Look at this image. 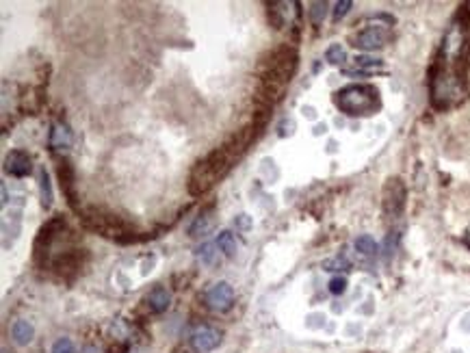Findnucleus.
Returning <instances> with one entry per match:
<instances>
[{"label": "nucleus", "instance_id": "f257e3e1", "mask_svg": "<svg viewBox=\"0 0 470 353\" xmlns=\"http://www.w3.org/2000/svg\"><path fill=\"white\" fill-rule=\"evenodd\" d=\"M263 128L265 126L253 122L251 126L239 130L228 143L212 150L206 159H202L195 165L189 173V193L193 198H202V195H206L221 178H226L228 171L234 167V163H239L243 159V154L249 150V146L260 136Z\"/></svg>", "mask_w": 470, "mask_h": 353}, {"label": "nucleus", "instance_id": "f03ea898", "mask_svg": "<svg viewBox=\"0 0 470 353\" xmlns=\"http://www.w3.org/2000/svg\"><path fill=\"white\" fill-rule=\"evenodd\" d=\"M297 61H299L297 50L290 44H284L280 48H276L263 58V63L258 68L260 85H258V91H256L258 107L273 109L282 100L290 78L297 72Z\"/></svg>", "mask_w": 470, "mask_h": 353}, {"label": "nucleus", "instance_id": "7ed1b4c3", "mask_svg": "<svg viewBox=\"0 0 470 353\" xmlns=\"http://www.w3.org/2000/svg\"><path fill=\"white\" fill-rule=\"evenodd\" d=\"M78 217H81L83 226L91 232L102 234V237L115 239L120 243H132L136 241L132 234V223H128L124 217H117L115 212L107 210V208H97V206H87L78 210Z\"/></svg>", "mask_w": 470, "mask_h": 353}, {"label": "nucleus", "instance_id": "20e7f679", "mask_svg": "<svg viewBox=\"0 0 470 353\" xmlns=\"http://www.w3.org/2000/svg\"><path fill=\"white\" fill-rule=\"evenodd\" d=\"M429 91H432V104L436 109H448L464 97V81L455 72H446V61L442 54L436 58L432 72H429Z\"/></svg>", "mask_w": 470, "mask_h": 353}, {"label": "nucleus", "instance_id": "39448f33", "mask_svg": "<svg viewBox=\"0 0 470 353\" xmlns=\"http://www.w3.org/2000/svg\"><path fill=\"white\" fill-rule=\"evenodd\" d=\"M336 107L349 117H366L379 111V91L373 85H349L334 95Z\"/></svg>", "mask_w": 470, "mask_h": 353}, {"label": "nucleus", "instance_id": "423d86ee", "mask_svg": "<svg viewBox=\"0 0 470 353\" xmlns=\"http://www.w3.org/2000/svg\"><path fill=\"white\" fill-rule=\"evenodd\" d=\"M407 189L401 178H388L382 189V208L388 219H399L405 210Z\"/></svg>", "mask_w": 470, "mask_h": 353}, {"label": "nucleus", "instance_id": "0eeeda50", "mask_svg": "<svg viewBox=\"0 0 470 353\" xmlns=\"http://www.w3.org/2000/svg\"><path fill=\"white\" fill-rule=\"evenodd\" d=\"M83 262H85L83 249H65L61 253H56V256H52L48 267L52 271H56L61 278H74V276H78V271L83 269Z\"/></svg>", "mask_w": 470, "mask_h": 353}, {"label": "nucleus", "instance_id": "6e6552de", "mask_svg": "<svg viewBox=\"0 0 470 353\" xmlns=\"http://www.w3.org/2000/svg\"><path fill=\"white\" fill-rule=\"evenodd\" d=\"M390 39V33H388V26H368V29H362L358 31L354 37H351V42H354L356 48L360 50H379L386 46V42Z\"/></svg>", "mask_w": 470, "mask_h": 353}, {"label": "nucleus", "instance_id": "1a4fd4ad", "mask_svg": "<svg viewBox=\"0 0 470 353\" xmlns=\"http://www.w3.org/2000/svg\"><path fill=\"white\" fill-rule=\"evenodd\" d=\"M206 306L214 312H228L234 306V288L228 282H214L206 290Z\"/></svg>", "mask_w": 470, "mask_h": 353}, {"label": "nucleus", "instance_id": "9d476101", "mask_svg": "<svg viewBox=\"0 0 470 353\" xmlns=\"http://www.w3.org/2000/svg\"><path fill=\"white\" fill-rule=\"evenodd\" d=\"M189 343L195 353H208L221 343V331L212 325H198L191 331Z\"/></svg>", "mask_w": 470, "mask_h": 353}, {"label": "nucleus", "instance_id": "9b49d317", "mask_svg": "<svg viewBox=\"0 0 470 353\" xmlns=\"http://www.w3.org/2000/svg\"><path fill=\"white\" fill-rule=\"evenodd\" d=\"M56 173H58V185H61V191L65 195L68 204L78 212L81 208H78L76 200H78V193H76V171H74V165L70 159H61L56 165Z\"/></svg>", "mask_w": 470, "mask_h": 353}, {"label": "nucleus", "instance_id": "f8f14e48", "mask_svg": "<svg viewBox=\"0 0 470 353\" xmlns=\"http://www.w3.org/2000/svg\"><path fill=\"white\" fill-rule=\"evenodd\" d=\"M269 7V24L280 31L284 26H290L292 19L299 15V5L297 3H267Z\"/></svg>", "mask_w": 470, "mask_h": 353}, {"label": "nucleus", "instance_id": "ddd939ff", "mask_svg": "<svg viewBox=\"0 0 470 353\" xmlns=\"http://www.w3.org/2000/svg\"><path fill=\"white\" fill-rule=\"evenodd\" d=\"M5 171L11 178H26L33 171V161L24 150H11L5 159Z\"/></svg>", "mask_w": 470, "mask_h": 353}, {"label": "nucleus", "instance_id": "4468645a", "mask_svg": "<svg viewBox=\"0 0 470 353\" xmlns=\"http://www.w3.org/2000/svg\"><path fill=\"white\" fill-rule=\"evenodd\" d=\"M214 223H217V217H214V210L208 208V210H202L198 217H195V221L191 223L189 228V237L191 239H200V237H206V234L212 232Z\"/></svg>", "mask_w": 470, "mask_h": 353}, {"label": "nucleus", "instance_id": "2eb2a0df", "mask_svg": "<svg viewBox=\"0 0 470 353\" xmlns=\"http://www.w3.org/2000/svg\"><path fill=\"white\" fill-rule=\"evenodd\" d=\"M169 304H171V292L165 286H156L146 297V306L152 315H163V312L169 308Z\"/></svg>", "mask_w": 470, "mask_h": 353}, {"label": "nucleus", "instance_id": "dca6fc26", "mask_svg": "<svg viewBox=\"0 0 470 353\" xmlns=\"http://www.w3.org/2000/svg\"><path fill=\"white\" fill-rule=\"evenodd\" d=\"M11 338H13L15 345L26 347V345H31L33 338H35V327H33L26 319H17V321L11 325Z\"/></svg>", "mask_w": 470, "mask_h": 353}, {"label": "nucleus", "instance_id": "f3484780", "mask_svg": "<svg viewBox=\"0 0 470 353\" xmlns=\"http://www.w3.org/2000/svg\"><path fill=\"white\" fill-rule=\"evenodd\" d=\"M72 146V130L68 124L56 122L50 128V148L52 150H65Z\"/></svg>", "mask_w": 470, "mask_h": 353}, {"label": "nucleus", "instance_id": "a211bd4d", "mask_svg": "<svg viewBox=\"0 0 470 353\" xmlns=\"http://www.w3.org/2000/svg\"><path fill=\"white\" fill-rule=\"evenodd\" d=\"M219 247H217V243H204L198 251V258L204 262V265H208V267H214L219 260H221V253L217 251Z\"/></svg>", "mask_w": 470, "mask_h": 353}, {"label": "nucleus", "instance_id": "6ab92c4d", "mask_svg": "<svg viewBox=\"0 0 470 353\" xmlns=\"http://www.w3.org/2000/svg\"><path fill=\"white\" fill-rule=\"evenodd\" d=\"M217 247H219V251L226 253V256H234V253L239 251L237 239H234V234L230 230H224L219 237H217Z\"/></svg>", "mask_w": 470, "mask_h": 353}, {"label": "nucleus", "instance_id": "aec40b11", "mask_svg": "<svg viewBox=\"0 0 470 353\" xmlns=\"http://www.w3.org/2000/svg\"><path fill=\"white\" fill-rule=\"evenodd\" d=\"M39 193H42V206L44 208H50L52 206V187H50V178H48V171L42 169L39 171Z\"/></svg>", "mask_w": 470, "mask_h": 353}, {"label": "nucleus", "instance_id": "412c9836", "mask_svg": "<svg viewBox=\"0 0 470 353\" xmlns=\"http://www.w3.org/2000/svg\"><path fill=\"white\" fill-rule=\"evenodd\" d=\"M356 65H358V70H362L366 74H375L384 68V63L379 61V58H373V56H358Z\"/></svg>", "mask_w": 470, "mask_h": 353}, {"label": "nucleus", "instance_id": "4be33fe9", "mask_svg": "<svg viewBox=\"0 0 470 353\" xmlns=\"http://www.w3.org/2000/svg\"><path fill=\"white\" fill-rule=\"evenodd\" d=\"M356 249H358V253H362V256L370 258V256H375V253H377V243L370 239L368 234H364V237H360L356 241Z\"/></svg>", "mask_w": 470, "mask_h": 353}, {"label": "nucleus", "instance_id": "5701e85b", "mask_svg": "<svg viewBox=\"0 0 470 353\" xmlns=\"http://www.w3.org/2000/svg\"><path fill=\"white\" fill-rule=\"evenodd\" d=\"M325 58H327V63H331V65H340V63H345L347 52H345V48L340 44H331L325 50Z\"/></svg>", "mask_w": 470, "mask_h": 353}, {"label": "nucleus", "instance_id": "b1692460", "mask_svg": "<svg viewBox=\"0 0 470 353\" xmlns=\"http://www.w3.org/2000/svg\"><path fill=\"white\" fill-rule=\"evenodd\" d=\"M308 15H310V22L315 26H319L327 15V3H312Z\"/></svg>", "mask_w": 470, "mask_h": 353}, {"label": "nucleus", "instance_id": "393cba45", "mask_svg": "<svg viewBox=\"0 0 470 353\" xmlns=\"http://www.w3.org/2000/svg\"><path fill=\"white\" fill-rule=\"evenodd\" d=\"M50 353H76V349H74V343L70 338H58L52 345V351Z\"/></svg>", "mask_w": 470, "mask_h": 353}, {"label": "nucleus", "instance_id": "a878e982", "mask_svg": "<svg viewBox=\"0 0 470 353\" xmlns=\"http://www.w3.org/2000/svg\"><path fill=\"white\" fill-rule=\"evenodd\" d=\"M325 271H347L349 269V260L347 258H331L327 262H323Z\"/></svg>", "mask_w": 470, "mask_h": 353}, {"label": "nucleus", "instance_id": "bb28decb", "mask_svg": "<svg viewBox=\"0 0 470 353\" xmlns=\"http://www.w3.org/2000/svg\"><path fill=\"white\" fill-rule=\"evenodd\" d=\"M345 290H347V280L345 278H334L329 282V292H331V295H343Z\"/></svg>", "mask_w": 470, "mask_h": 353}, {"label": "nucleus", "instance_id": "cd10ccee", "mask_svg": "<svg viewBox=\"0 0 470 353\" xmlns=\"http://www.w3.org/2000/svg\"><path fill=\"white\" fill-rule=\"evenodd\" d=\"M351 7H354V3H351V0H343V3L336 5V9H334V19H336V22H338V19H343V17L349 13Z\"/></svg>", "mask_w": 470, "mask_h": 353}, {"label": "nucleus", "instance_id": "c85d7f7f", "mask_svg": "<svg viewBox=\"0 0 470 353\" xmlns=\"http://www.w3.org/2000/svg\"><path fill=\"white\" fill-rule=\"evenodd\" d=\"M234 226H237L239 230H249V228H251V219H249V214H239V217L234 219Z\"/></svg>", "mask_w": 470, "mask_h": 353}, {"label": "nucleus", "instance_id": "c756f323", "mask_svg": "<svg viewBox=\"0 0 470 353\" xmlns=\"http://www.w3.org/2000/svg\"><path fill=\"white\" fill-rule=\"evenodd\" d=\"M81 353H104V351L100 347H95V345H87Z\"/></svg>", "mask_w": 470, "mask_h": 353}, {"label": "nucleus", "instance_id": "7c9ffc66", "mask_svg": "<svg viewBox=\"0 0 470 353\" xmlns=\"http://www.w3.org/2000/svg\"><path fill=\"white\" fill-rule=\"evenodd\" d=\"M464 243L470 247V230H466V234H464Z\"/></svg>", "mask_w": 470, "mask_h": 353}, {"label": "nucleus", "instance_id": "2f4dec72", "mask_svg": "<svg viewBox=\"0 0 470 353\" xmlns=\"http://www.w3.org/2000/svg\"><path fill=\"white\" fill-rule=\"evenodd\" d=\"M3 353H7V351H3Z\"/></svg>", "mask_w": 470, "mask_h": 353}]
</instances>
